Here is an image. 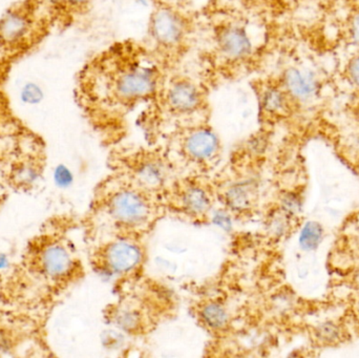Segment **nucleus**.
<instances>
[{
  "instance_id": "12",
  "label": "nucleus",
  "mask_w": 359,
  "mask_h": 358,
  "mask_svg": "<svg viewBox=\"0 0 359 358\" xmlns=\"http://www.w3.org/2000/svg\"><path fill=\"white\" fill-rule=\"evenodd\" d=\"M323 228L318 223L309 222L305 225L299 237V243L305 250H316L323 239Z\"/></svg>"
},
{
  "instance_id": "18",
  "label": "nucleus",
  "mask_w": 359,
  "mask_h": 358,
  "mask_svg": "<svg viewBox=\"0 0 359 358\" xmlns=\"http://www.w3.org/2000/svg\"><path fill=\"white\" fill-rule=\"evenodd\" d=\"M349 35L351 37L352 42L356 46H359V12L353 15L351 21H350Z\"/></svg>"
},
{
  "instance_id": "17",
  "label": "nucleus",
  "mask_w": 359,
  "mask_h": 358,
  "mask_svg": "<svg viewBox=\"0 0 359 358\" xmlns=\"http://www.w3.org/2000/svg\"><path fill=\"white\" fill-rule=\"evenodd\" d=\"M346 74H347L350 83L359 88V54L349 61L347 69H346Z\"/></svg>"
},
{
  "instance_id": "15",
  "label": "nucleus",
  "mask_w": 359,
  "mask_h": 358,
  "mask_svg": "<svg viewBox=\"0 0 359 358\" xmlns=\"http://www.w3.org/2000/svg\"><path fill=\"white\" fill-rule=\"evenodd\" d=\"M186 206L192 212H202L207 207V199L204 193L196 189L188 191L185 197Z\"/></svg>"
},
{
  "instance_id": "5",
  "label": "nucleus",
  "mask_w": 359,
  "mask_h": 358,
  "mask_svg": "<svg viewBox=\"0 0 359 358\" xmlns=\"http://www.w3.org/2000/svg\"><path fill=\"white\" fill-rule=\"evenodd\" d=\"M251 40L247 29L241 25L224 27L217 37V48L227 60H243L251 52Z\"/></svg>"
},
{
  "instance_id": "8",
  "label": "nucleus",
  "mask_w": 359,
  "mask_h": 358,
  "mask_svg": "<svg viewBox=\"0 0 359 358\" xmlns=\"http://www.w3.org/2000/svg\"><path fill=\"white\" fill-rule=\"evenodd\" d=\"M141 254L130 243L113 244L107 250V264L115 273H123L134 269L140 262Z\"/></svg>"
},
{
  "instance_id": "3",
  "label": "nucleus",
  "mask_w": 359,
  "mask_h": 358,
  "mask_svg": "<svg viewBox=\"0 0 359 358\" xmlns=\"http://www.w3.org/2000/svg\"><path fill=\"white\" fill-rule=\"evenodd\" d=\"M185 23L178 13L170 8H159L151 19V35L162 52H172L180 48L186 35Z\"/></svg>"
},
{
  "instance_id": "1",
  "label": "nucleus",
  "mask_w": 359,
  "mask_h": 358,
  "mask_svg": "<svg viewBox=\"0 0 359 358\" xmlns=\"http://www.w3.org/2000/svg\"><path fill=\"white\" fill-rule=\"evenodd\" d=\"M155 56L140 46L122 43L95 59L82 77V92L90 103L130 109L157 98L163 84Z\"/></svg>"
},
{
  "instance_id": "4",
  "label": "nucleus",
  "mask_w": 359,
  "mask_h": 358,
  "mask_svg": "<svg viewBox=\"0 0 359 358\" xmlns=\"http://www.w3.org/2000/svg\"><path fill=\"white\" fill-rule=\"evenodd\" d=\"M280 86L290 101L297 103L311 102L320 92L318 76L308 67H291L285 69Z\"/></svg>"
},
{
  "instance_id": "2",
  "label": "nucleus",
  "mask_w": 359,
  "mask_h": 358,
  "mask_svg": "<svg viewBox=\"0 0 359 358\" xmlns=\"http://www.w3.org/2000/svg\"><path fill=\"white\" fill-rule=\"evenodd\" d=\"M158 98H162L164 105L172 113L183 115L196 111L204 101V92L196 82L189 78H172L163 82Z\"/></svg>"
},
{
  "instance_id": "14",
  "label": "nucleus",
  "mask_w": 359,
  "mask_h": 358,
  "mask_svg": "<svg viewBox=\"0 0 359 358\" xmlns=\"http://www.w3.org/2000/svg\"><path fill=\"white\" fill-rule=\"evenodd\" d=\"M20 98L27 104H38L43 99V90L38 84L29 82L21 90Z\"/></svg>"
},
{
  "instance_id": "11",
  "label": "nucleus",
  "mask_w": 359,
  "mask_h": 358,
  "mask_svg": "<svg viewBox=\"0 0 359 358\" xmlns=\"http://www.w3.org/2000/svg\"><path fill=\"white\" fill-rule=\"evenodd\" d=\"M290 99L280 85H266L261 94L264 111L269 115H280L288 109Z\"/></svg>"
},
{
  "instance_id": "7",
  "label": "nucleus",
  "mask_w": 359,
  "mask_h": 358,
  "mask_svg": "<svg viewBox=\"0 0 359 358\" xmlns=\"http://www.w3.org/2000/svg\"><path fill=\"white\" fill-rule=\"evenodd\" d=\"M31 31V19L22 10H12L0 20V42L16 46L25 41Z\"/></svg>"
},
{
  "instance_id": "19",
  "label": "nucleus",
  "mask_w": 359,
  "mask_h": 358,
  "mask_svg": "<svg viewBox=\"0 0 359 358\" xmlns=\"http://www.w3.org/2000/svg\"><path fill=\"white\" fill-rule=\"evenodd\" d=\"M61 4L73 8H79L88 4L90 0H59Z\"/></svg>"
},
{
  "instance_id": "9",
  "label": "nucleus",
  "mask_w": 359,
  "mask_h": 358,
  "mask_svg": "<svg viewBox=\"0 0 359 358\" xmlns=\"http://www.w3.org/2000/svg\"><path fill=\"white\" fill-rule=\"evenodd\" d=\"M40 262L43 273L54 279L67 275L72 267V259L69 252L62 246L57 244L44 248Z\"/></svg>"
},
{
  "instance_id": "20",
  "label": "nucleus",
  "mask_w": 359,
  "mask_h": 358,
  "mask_svg": "<svg viewBox=\"0 0 359 358\" xmlns=\"http://www.w3.org/2000/svg\"><path fill=\"white\" fill-rule=\"evenodd\" d=\"M358 312H359V302H358Z\"/></svg>"
},
{
  "instance_id": "10",
  "label": "nucleus",
  "mask_w": 359,
  "mask_h": 358,
  "mask_svg": "<svg viewBox=\"0 0 359 358\" xmlns=\"http://www.w3.org/2000/svg\"><path fill=\"white\" fill-rule=\"evenodd\" d=\"M188 155L198 160L208 159L215 155L217 140L213 132L207 130H198L191 132L186 140Z\"/></svg>"
},
{
  "instance_id": "6",
  "label": "nucleus",
  "mask_w": 359,
  "mask_h": 358,
  "mask_svg": "<svg viewBox=\"0 0 359 358\" xmlns=\"http://www.w3.org/2000/svg\"><path fill=\"white\" fill-rule=\"evenodd\" d=\"M111 210L116 219L126 224H138L149 214L144 199L130 191L118 193L111 201Z\"/></svg>"
},
{
  "instance_id": "16",
  "label": "nucleus",
  "mask_w": 359,
  "mask_h": 358,
  "mask_svg": "<svg viewBox=\"0 0 359 358\" xmlns=\"http://www.w3.org/2000/svg\"><path fill=\"white\" fill-rule=\"evenodd\" d=\"M318 336L325 343H333L339 338V331L333 324H324L318 329Z\"/></svg>"
},
{
  "instance_id": "13",
  "label": "nucleus",
  "mask_w": 359,
  "mask_h": 358,
  "mask_svg": "<svg viewBox=\"0 0 359 358\" xmlns=\"http://www.w3.org/2000/svg\"><path fill=\"white\" fill-rule=\"evenodd\" d=\"M202 315L205 323L212 328H222L227 323V315L219 305L211 304L205 307Z\"/></svg>"
}]
</instances>
